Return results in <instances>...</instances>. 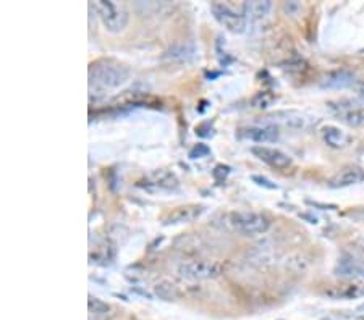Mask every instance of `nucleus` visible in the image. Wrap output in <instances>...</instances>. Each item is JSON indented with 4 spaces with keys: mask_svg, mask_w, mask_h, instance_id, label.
Wrapping results in <instances>:
<instances>
[{
    "mask_svg": "<svg viewBox=\"0 0 364 320\" xmlns=\"http://www.w3.org/2000/svg\"><path fill=\"white\" fill-rule=\"evenodd\" d=\"M128 79H130V70L112 58H102L90 67V87L94 86L96 91L119 89L128 83Z\"/></svg>",
    "mask_w": 364,
    "mask_h": 320,
    "instance_id": "obj_1",
    "label": "nucleus"
},
{
    "mask_svg": "<svg viewBox=\"0 0 364 320\" xmlns=\"http://www.w3.org/2000/svg\"><path fill=\"white\" fill-rule=\"evenodd\" d=\"M91 9L96 10V13L101 18L104 28L109 33H122L128 26L130 21V11L127 5L122 2H114V0H97L91 4Z\"/></svg>",
    "mask_w": 364,
    "mask_h": 320,
    "instance_id": "obj_2",
    "label": "nucleus"
},
{
    "mask_svg": "<svg viewBox=\"0 0 364 320\" xmlns=\"http://www.w3.org/2000/svg\"><path fill=\"white\" fill-rule=\"evenodd\" d=\"M228 225L242 236H259L271 228V219L255 211H238L228 215Z\"/></svg>",
    "mask_w": 364,
    "mask_h": 320,
    "instance_id": "obj_3",
    "label": "nucleus"
},
{
    "mask_svg": "<svg viewBox=\"0 0 364 320\" xmlns=\"http://www.w3.org/2000/svg\"><path fill=\"white\" fill-rule=\"evenodd\" d=\"M178 273L180 277L191 282L213 280L222 273V265L219 262L209 259H193L181 262L178 265Z\"/></svg>",
    "mask_w": 364,
    "mask_h": 320,
    "instance_id": "obj_4",
    "label": "nucleus"
},
{
    "mask_svg": "<svg viewBox=\"0 0 364 320\" xmlns=\"http://www.w3.org/2000/svg\"><path fill=\"white\" fill-rule=\"evenodd\" d=\"M210 10H213L214 18L224 26L227 31L242 34L246 31V15L243 11H237L233 7L224 2H213L210 4Z\"/></svg>",
    "mask_w": 364,
    "mask_h": 320,
    "instance_id": "obj_5",
    "label": "nucleus"
},
{
    "mask_svg": "<svg viewBox=\"0 0 364 320\" xmlns=\"http://www.w3.org/2000/svg\"><path fill=\"white\" fill-rule=\"evenodd\" d=\"M266 123H271L277 128H287V130L293 131H304L311 126L313 120H311L308 115L296 112V110H285V112H277L275 115L269 116Z\"/></svg>",
    "mask_w": 364,
    "mask_h": 320,
    "instance_id": "obj_6",
    "label": "nucleus"
},
{
    "mask_svg": "<svg viewBox=\"0 0 364 320\" xmlns=\"http://www.w3.org/2000/svg\"><path fill=\"white\" fill-rule=\"evenodd\" d=\"M331 107L343 123L353 128L364 126V106H358V104L342 101L338 102L337 106L336 104H331Z\"/></svg>",
    "mask_w": 364,
    "mask_h": 320,
    "instance_id": "obj_7",
    "label": "nucleus"
},
{
    "mask_svg": "<svg viewBox=\"0 0 364 320\" xmlns=\"http://www.w3.org/2000/svg\"><path fill=\"white\" fill-rule=\"evenodd\" d=\"M336 275L345 280L364 278V259L355 258L353 254H343L336 265Z\"/></svg>",
    "mask_w": 364,
    "mask_h": 320,
    "instance_id": "obj_8",
    "label": "nucleus"
},
{
    "mask_svg": "<svg viewBox=\"0 0 364 320\" xmlns=\"http://www.w3.org/2000/svg\"><path fill=\"white\" fill-rule=\"evenodd\" d=\"M251 153L255 154L257 159L262 160L264 164L271 165L279 170H285L291 165V159L285 153H282L280 149L269 148V145H255L251 149Z\"/></svg>",
    "mask_w": 364,
    "mask_h": 320,
    "instance_id": "obj_9",
    "label": "nucleus"
},
{
    "mask_svg": "<svg viewBox=\"0 0 364 320\" xmlns=\"http://www.w3.org/2000/svg\"><path fill=\"white\" fill-rule=\"evenodd\" d=\"M242 136L257 144L271 143L279 138V128L264 121L262 125H252V126L245 128L242 131Z\"/></svg>",
    "mask_w": 364,
    "mask_h": 320,
    "instance_id": "obj_10",
    "label": "nucleus"
},
{
    "mask_svg": "<svg viewBox=\"0 0 364 320\" xmlns=\"http://www.w3.org/2000/svg\"><path fill=\"white\" fill-rule=\"evenodd\" d=\"M364 182V170L360 167H345L343 170H340L337 175H333L328 182L331 188H348V186H353L358 183Z\"/></svg>",
    "mask_w": 364,
    "mask_h": 320,
    "instance_id": "obj_11",
    "label": "nucleus"
},
{
    "mask_svg": "<svg viewBox=\"0 0 364 320\" xmlns=\"http://www.w3.org/2000/svg\"><path fill=\"white\" fill-rule=\"evenodd\" d=\"M326 294L331 296L333 299L361 298V296H364V285L356 283L353 280L340 285H332V287L326 291Z\"/></svg>",
    "mask_w": 364,
    "mask_h": 320,
    "instance_id": "obj_12",
    "label": "nucleus"
},
{
    "mask_svg": "<svg viewBox=\"0 0 364 320\" xmlns=\"http://www.w3.org/2000/svg\"><path fill=\"white\" fill-rule=\"evenodd\" d=\"M203 212L204 207L201 206H181L170 212L167 217L164 219V225H178L193 222V220H196Z\"/></svg>",
    "mask_w": 364,
    "mask_h": 320,
    "instance_id": "obj_13",
    "label": "nucleus"
},
{
    "mask_svg": "<svg viewBox=\"0 0 364 320\" xmlns=\"http://www.w3.org/2000/svg\"><path fill=\"white\" fill-rule=\"evenodd\" d=\"M321 135L328 148H333V149H343L351 143V136L348 133L340 130L337 126H324L322 128Z\"/></svg>",
    "mask_w": 364,
    "mask_h": 320,
    "instance_id": "obj_14",
    "label": "nucleus"
},
{
    "mask_svg": "<svg viewBox=\"0 0 364 320\" xmlns=\"http://www.w3.org/2000/svg\"><path fill=\"white\" fill-rule=\"evenodd\" d=\"M355 75L346 72V70H338V72H332L326 75V78L322 79L321 86L328 87V89H343V87H348L355 84Z\"/></svg>",
    "mask_w": 364,
    "mask_h": 320,
    "instance_id": "obj_15",
    "label": "nucleus"
},
{
    "mask_svg": "<svg viewBox=\"0 0 364 320\" xmlns=\"http://www.w3.org/2000/svg\"><path fill=\"white\" fill-rule=\"evenodd\" d=\"M272 10V2L269 0H255V2L243 4V13L248 15L251 20H262Z\"/></svg>",
    "mask_w": 364,
    "mask_h": 320,
    "instance_id": "obj_16",
    "label": "nucleus"
},
{
    "mask_svg": "<svg viewBox=\"0 0 364 320\" xmlns=\"http://www.w3.org/2000/svg\"><path fill=\"white\" fill-rule=\"evenodd\" d=\"M195 55H196V49L193 44H177L167 52L168 58H172V60H180V62L191 60V58H195Z\"/></svg>",
    "mask_w": 364,
    "mask_h": 320,
    "instance_id": "obj_17",
    "label": "nucleus"
},
{
    "mask_svg": "<svg viewBox=\"0 0 364 320\" xmlns=\"http://www.w3.org/2000/svg\"><path fill=\"white\" fill-rule=\"evenodd\" d=\"M87 307H90V319L94 317V319H99V320L107 317L110 311H112V307H110L107 302L94 298V296H90V301H87Z\"/></svg>",
    "mask_w": 364,
    "mask_h": 320,
    "instance_id": "obj_18",
    "label": "nucleus"
},
{
    "mask_svg": "<svg viewBox=\"0 0 364 320\" xmlns=\"http://www.w3.org/2000/svg\"><path fill=\"white\" fill-rule=\"evenodd\" d=\"M154 293L164 301H173V299H177V296H178L177 287H175V285L168 280H162L157 283L154 287Z\"/></svg>",
    "mask_w": 364,
    "mask_h": 320,
    "instance_id": "obj_19",
    "label": "nucleus"
},
{
    "mask_svg": "<svg viewBox=\"0 0 364 320\" xmlns=\"http://www.w3.org/2000/svg\"><path fill=\"white\" fill-rule=\"evenodd\" d=\"M274 102H275V96L272 94L271 91H261V92H257L255 97H252L251 106L255 109L264 110V109L271 107Z\"/></svg>",
    "mask_w": 364,
    "mask_h": 320,
    "instance_id": "obj_20",
    "label": "nucleus"
},
{
    "mask_svg": "<svg viewBox=\"0 0 364 320\" xmlns=\"http://www.w3.org/2000/svg\"><path fill=\"white\" fill-rule=\"evenodd\" d=\"M152 184L159 186V188H167V189L178 186L177 178H175L173 175L167 173V172H161V173L152 175Z\"/></svg>",
    "mask_w": 364,
    "mask_h": 320,
    "instance_id": "obj_21",
    "label": "nucleus"
},
{
    "mask_svg": "<svg viewBox=\"0 0 364 320\" xmlns=\"http://www.w3.org/2000/svg\"><path fill=\"white\" fill-rule=\"evenodd\" d=\"M301 9H303V5L299 2H285L284 4V10L287 11V15H290V16H296L299 11H301Z\"/></svg>",
    "mask_w": 364,
    "mask_h": 320,
    "instance_id": "obj_22",
    "label": "nucleus"
},
{
    "mask_svg": "<svg viewBox=\"0 0 364 320\" xmlns=\"http://www.w3.org/2000/svg\"><path fill=\"white\" fill-rule=\"evenodd\" d=\"M209 154V148L208 145H204V144H198L195 149L191 150L190 153V157L191 159H199V157H205Z\"/></svg>",
    "mask_w": 364,
    "mask_h": 320,
    "instance_id": "obj_23",
    "label": "nucleus"
},
{
    "mask_svg": "<svg viewBox=\"0 0 364 320\" xmlns=\"http://www.w3.org/2000/svg\"><path fill=\"white\" fill-rule=\"evenodd\" d=\"M252 182H256L259 186H264V188H269V189H277V184H272L269 180L266 178H261V177H252Z\"/></svg>",
    "mask_w": 364,
    "mask_h": 320,
    "instance_id": "obj_24",
    "label": "nucleus"
},
{
    "mask_svg": "<svg viewBox=\"0 0 364 320\" xmlns=\"http://www.w3.org/2000/svg\"><path fill=\"white\" fill-rule=\"evenodd\" d=\"M356 246H358V251H360V254H361V258L364 259V238H361V240L358 241Z\"/></svg>",
    "mask_w": 364,
    "mask_h": 320,
    "instance_id": "obj_25",
    "label": "nucleus"
},
{
    "mask_svg": "<svg viewBox=\"0 0 364 320\" xmlns=\"http://www.w3.org/2000/svg\"><path fill=\"white\" fill-rule=\"evenodd\" d=\"M356 92H358V96H360L361 99H364V84H360V86H358Z\"/></svg>",
    "mask_w": 364,
    "mask_h": 320,
    "instance_id": "obj_26",
    "label": "nucleus"
}]
</instances>
